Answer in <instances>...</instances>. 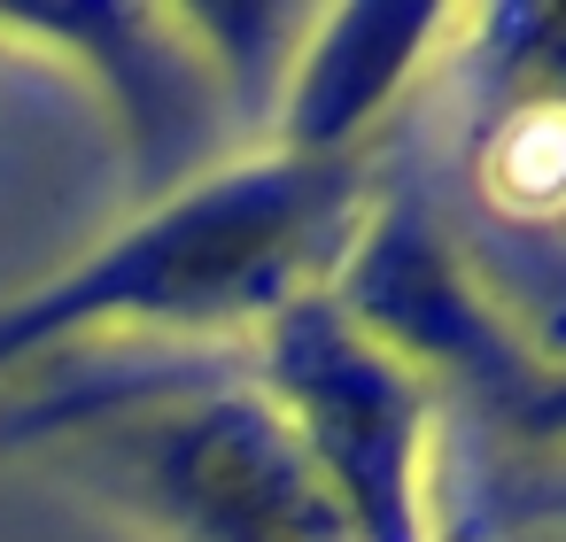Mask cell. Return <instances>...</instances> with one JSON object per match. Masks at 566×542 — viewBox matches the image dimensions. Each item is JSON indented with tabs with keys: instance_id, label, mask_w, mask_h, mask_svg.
Segmentation results:
<instances>
[{
	"instance_id": "1",
	"label": "cell",
	"mask_w": 566,
	"mask_h": 542,
	"mask_svg": "<svg viewBox=\"0 0 566 542\" xmlns=\"http://www.w3.org/2000/svg\"><path fill=\"white\" fill-rule=\"evenodd\" d=\"M0 442L48 457L156 542H349L256 364L94 349L0 387Z\"/></svg>"
},
{
	"instance_id": "2",
	"label": "cell",
	"mask_w": 566,
	"mask_h": 542,
	"mask_svg": "<svg viewBox=\"0 0 566 542\" xmlns=\"http://www.w3.org/2000/svg\"><path fill=\"white\" fill-rule=\"evenodd\" d=\"M256 380L326 480L349 542H442L434 387L380 349L326 287L256 333Z\"/></svg>"
},
{
	"instance_id": "3",
	"label": "cell",
	"mask_w": 566,
	"mask_h": 542,
	"mask_svg": "<svg viewBox=\"0 0 566 542\" xmlns=\"http://www.w3.org/2000/svg\"><path fill=\"white\" fill-rule=\"evenodd\" d=\"M0 47H48L102 86V102L117 109V125L133 140L148 202L202 179L218 94H226V78H249L226 47L218 17H171V9L0 17Z\"/></svg>"
},
{
	"instance_id": "4",
	"label": "cell",
	"mask_w": 566,
	"mask_h": 542,
	"mask_svg": "<svg viewBox=\"0 0 566 542\" xmlns=\"http://www.w3.org/2000/svg\"><path fill=\"white\" fill-rule=\"evenodd\" d=\"M458 40L442 9H342L303 17L280 86V156H373V132L396 117L403 86Z\"/></svg>"
},
{
	"instance_id": "5",
	"label": "cell",
	"mask_w": 566,
	"mask_h": 542,
	"mask_svg": "<svg viewBox=\"0 0 566 542\" xmlns=\"http://www.w3.org/2000/svg\"><path fill=\"white\" fill-rule=\"evenodd\" d=\"M465 179L489 210L481 233L551 241V225L566 217V109H473Z\"/></svg>"
},
{
	"instance_id": "6",
	"label": "cell",
	"mask_w": 566,
	"mask_h": 542,
	"mask_svg": "<svg viewBox=\"0 0 566 542\" xmlns=\"http://www.w3.org/2000/svg\"><path fill=\"white\" fill-rule=\"evenodd\" d=\"M450 55L473 71V109H566V9L458 17Z\"/></svg>"
},
{
	"instance_id": "7",
	"label": "cell",
	"mask_w": 566,
	"mask_h": 542,
	"mask_svg": "<svg viewBox=\"0 0 566 542\" xmlns=\"http://www.w3.org/2000/svg\"><path fill=\"white\" fill-rule=\"evenodd\" d=\"M465 264L489 287V302L512 318V333L543 364H566V248L558 241H520V233H473Z\"/></svg>"
},
{
	"instance_id": "8",
	"label": "cell",
	"mask_w": 566,
	"mask_h": 542,
	"mask_svg": "<svg viewBox=\"0 0 566 542\" xmlns=\"http://www.w3.org/2000/svg\"><path fill=\"white\" fill-rule=\"evenodd\" d=\"M520 442H535V449H551V457H566V364H535V380L496 411Z\"/></svg>"
}]
</instances>
